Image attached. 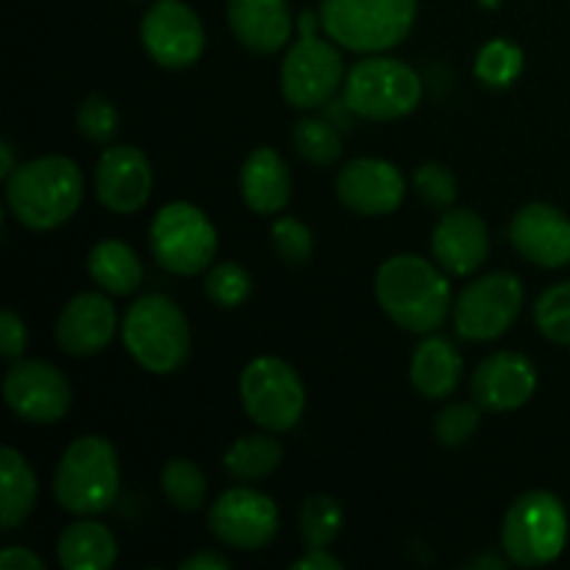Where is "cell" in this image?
<instances>
[{"label": "cell", "instance_id": "1", "mask_svg": "<svg viewBox=\"0 0 570 570\" xmlns=\"http://www.w3.org/2000/svg\"><path fill=\"white\" fill-rule=\"evenodd\" d=\"M83 200V173L67 156H39L6 178V204L17 223L50 232L70 220Z\"/></svg>", "mask_w": 570, "mask_h": 570}, {"label": "cell", "instance_id": "2", "mask_svg": "<svg viewBox=\"0 0 570 570\" xmlns=\"http://www.w3.org/2000/svg\"><path fill=\"white\" fill-rule=\"evenodd\" d=\"M376 301L401 328L432 334L449 317L451 287L429 259L417 254H399L379 267Z\"/></svg>", "mask_w": 570, "mask_h": 570}, {"label": "cell", "instance_id": "3", "mask_svg": "<svg viewBox=\"0 0 570 570\" xmlns=\"http://www.w3.org/2000/svg\"><path fill=\"white\" fill-rule=\"evenodd\" d=\"M417 0H321V26L356 53H382L410 37Z\"/></svg>", "mask_w": 570, "mask_h": 570}, {"label": "cell", "instance_id": "4", "mask_svg": "<svg viewBox=\"0 0 570 570\" xmlns=\"http://www.w3.org/2000/svg\"><path fill=\"white\" fill-rule=\"evenodd\" d=\"M120 490V460L115 445L98 434L67 445L53 476L56 501L72 515H100Z\"/></svg>", "mask_w": 570, "mask_h": 570}, {"label": "cell", "instance_id": "5", "mask_svg": "<svg viewBox=\"0 0 570 570\" xmlns=\"http://www.w3.org/2000/svg\"><path fill=\"white\" fill-rule=\"evenodd\" d=\"M122 343L145 371L167 376L187 362L193 334L187 315L167 295H142L128 306Z\"/></svg>", "mask_w": 570, "mask_h": 570}, {"label": "cell", "instance_id": "6", "mask_svg": "<svg viewBox=\"0 0 570 570\" xmlns=\"http://www.w3.org/2000/svg\"><path fill=\"white\" fill-rule=\"evenodd\" d=\"M345 106L365 120H399L417 109L423 81L410 65L393 56H371L345 76Z\"/></svg>", "mask_w": 570, "mask_h": 570}, {"label": "cell", "instance_id": "7", "mask_svg": "<svg viewBox=\"0 0 570 570\" xmlns=\"http://www.w3.org/2000/svg\"><path fill=\"white\" fill-rule=\"evenodd\" d=\"M510 562L523 568L549 566L568 543V512L549 490H532L507 510L501 529Z\"/></svg>", "mask_w": 570, "mask_h": 570}, {"label": "cell", "instance_id": "8", "mask_svg": "<svg viewBox=\"0 0 570 570\" xmlns=\"http://www.w3.org/2000/svg\"><path fill=\"white\" fill-rule=\"evenodd\" d=\"M150 254L173 276H198L215 262L217 232L198 206L173 200L150 223Z\"/></svg>", "mask_w": 570, "mask_h": 570}, {"label": "cell", "instance_id": "9", "mask_svg": "<svg viewBox=\"0 0 570 570\" xmlns=\"http://www.w3.org/2000/svg\"><path fill=\"white\" fill-rule=\"evenodd\" d=\"M239 399L256 426L267 432H289L306 406L304 382L278 356H256L239 376Z\"/></svg>", "mask_w": 570, "mask_h": 570}, {"label": "cell", "instance_id": "10", "mask_svg": "<svg viewBox=\"0 0 570 570\" xmlns=\"http://www.w3.org/2000/svg\"><path fill=\"white\" fill-rule=\"evenodd\" d=\"M523 306V284L512 273H490L468 284L454 301V326L462 340L490 343L515 323Z\"/></svg>", "mask_w": 570, "mask_h": 570}, {"label": "cell", "instance_id": "11", "mask_svg": "<svg viewBox=\"0 0 570 570\" xmlns=\"http://www.w3.org/2000/svg\"><path fill=\"white\" fill-rule=\"evenodd\" d=\"M345 83V65L332 42L301 37L282 65V95L295 109H317L328 104Z\"/></svg>", "mask_w": 570, "mask_h": 570}, {"label": "cell", "instance_id": "12", "mask_svg": "<svg viewBox=\"0 0 570 570\" xmlns=\"http://www.w3.org/2000/svg\"><path fill=\"white\" fill-rule=\"evenodd\" d=\"M209 529L228 549L259 551L276 540L278 507L259 490L232 488L212 504Z\"/></svg>", "mask_w": 570, "mask_h": 570}, {"label": "cell", "instance_id": "13", "mask_svg": "<svg viewBox=\"0 0 570 570\" xmlns=\"http://www.w3.org/2000/svg\"><path fill=\"white\" fill-rule=\"evenodd\" d=\"M139 37L150 59L170 70L195 65L206 48L204 22L181 0H156L142 17Z\"/></svg>", "mask_w": 570, "mask_h": 570}, {"label": "cell", "instance_id": "14", "mask_svg": "<svg viewBox=\"0 0 570 570\" xmlns=\"http://www.w3.org/2000/svg\"><path fill=\"white\" fill-rule=\"evenodd\" d=\"M3 399L28 423H56L70 410V382L42 360H17L3 379Z\"/></svg>", "mask_w": 570, "mask_h": 570}, {"label": "cell", "instance_id": "15", "mask_svg": "<svg viewBox=\"0 0 570 570\" xmlns=\"http://www.w3.org/2000/svg\"><path fill=\"white\" fill-rule=\"evenodd\" d=\"M154 193V170L148 156L131 145L104 150L95 167V195L115 215H134Z\"/></svg>", "mask_w": 570, "mask_h": 570}, {"label": "cell", "instance_id": "16", "mask_svg": "<svg viewBox=\"0 0 570 570\" xmlns=\"http://www.w3.org/2000/svg\"><path fill=\"white\" fill-rule=\"evenodd\" d=\"M406 184L395 165L373 156L348 161L337 176V198L365 217L390 215L404 204Z\"/></svg>", "mask_w": 570, "mask_h": 570}, {"label": "cell", "instance_id": "17", "mask_svg": "<svg viewBox=\"0 0 570 570\" xmlns=\"http://www.w3.org/2000/svg\"><path fill=\"white\" fill-rule=\"evenodd\" d=\"M473 399L488 412H512L529 404L538 390V371L532 360L518 351H499L473 371Z\"/></svg>", "mask_w": 570, "mask_h": 570}, {"label": "cell", "instance_id": "18", "mask_svg": "<svg viewBox=\"0 0 570 570\" xmlns=\"http://www.w3.org/2000/svg\"><path fill=\"white\" fill-rule=\"evenodd\" d=\"M510 243L527 262L540 267H566L570 262V220L557 206L529 204L512 217Z\"/></svg>", "mask_w": 570, "mask_h": 570}, {"label": "cell", "instance_id": "19", "mask_svg": "<svg viewBox=\"0 0 570 570\" xmlns=\"http://www.w3.org/2000/svg\"><path fill=\"white\" fill-rule=\"evenodd\" d=\"M117 332V312L106 295L81 293L61 309L56 343L70 356L100 354Z\"/></svg>", "mask_w": 570, "mask_h": 570}, {"label": "cell", "instance_id": "20", "mask_svg": "<svg viewBox=\"0 0 570 570\" xmlns=\"http://www.w3.org/2000/svg\"><path fill=\"white\" fill-rule=\"evenodd\" d=\"M432 254L451 276H471L490 254V234L471 209H449L432 234Z\"/></svg>", "mask_w": 570, "mask_h": 570}, {"label": "cell", "instance_id": "21", "mask_svg": "<svg viewBox=\"0 0 570 570\" xmlns=\"http://www.w3.org/2000/svg\"><path fill=\"white\" fill-rule=\"evenodd\" d=\"M228 26L250 53H276L289 42L293 14L287 0H228Z\"/></svg>", "mask_w": 570, "mask_h": 570}, {"label": "cell", "instance_id": "22", "mask_svg": "<svg viewBox=\"0 0 570 570\" xmlns=\"http://www.w3.org/2000/svg\"><path fill=\"white\" fill-rule=\"evenodd\" d=\"M239 193L256 215H278L293 198V176L284 156L273 148H256L243 161Z\"/></svg>", "mask_w": 570, "mask_h": 570}, {"label": "cell", "instance_id": "23", "mask_svg": "<svg viewBox=\"0 0 570 570\" xmlns=\"http://www.w3.org/2000/svg\"><path fill=\"white\" fill-rule=\"evenodd\" d=\"M410 379L426 399H449L462 382V356L445 337H426L412 356Z\"/></svg>", "mask_w": 570, "mask_h": 570}, {"label": "cell", "instance_id": "24", "mask_svg": "<svg viewBox=\"0 0 570 570\" xmlns=\"http://www.w3.org/2000/svg\"><path fill=\"white\" fill-rule=\"evenodd\" d=\"M117 560V540L98 521H78L61 532L59 562L67 570H106Z\"/></svg>", "mask_w": 570, "mask_h": 570}, {"label": "cell", "instance_id": "25", "mask_svg": "<svg viewBox=\"0 0 570 570\" xmlns=\"http://www.w3.org/2000/svg\"><path fill=\"white\" fill-rule=\"evenodd\" d=\"M39 484L26 456L14 449L0 451V523L6 532L20 527L37 504Z\"/></svg>", "mask_w": 570, "mask_h": 570}, {"label": "cell", "instance_id": "26", "mask_svg": "<svg viewBox=\"0 0 570 570\" xmlns=\"http://www.w3.org/2000/svg\"><path fill=\"white\" fill-rule=\"evenodd\" d=\"M87 271L100 289L111 295H131L142 284V262L131 245L120 239H104L87 256Z\"/></svg>", "mask_w": 570, "mask_h": 570}, {"label": "cell", "instance_id": "27", "mask_svg": "<svg viewBox=\"0 0 570 570\" xmlns=\"http://www.w3.org/2000/svg\"><path fill=\"white\" fill-rule=\"evenodd\" d=\"M284 460V449L271 434H248V438L234 440L232 449L223 456V468L228 476L239 482H254V479L271 476Z\"/></svg>", "mask_w": 570, "mask_h": 570}, {"label": "cell", "instance_id": "28", "mask_svg": "<svg viewBox=\"0 0 570 570\" xmlns=\"http://www.w3.org/2000/svg\"><path fill=\"white\" fill-rule=\"evenodd\" d=\"M298 523L306 549H328L343 532V507L332 495H312L301 507Z\"/></svg>", "mask_w": 570, "mask_h": 570}, {"label": "cell", "instance_id": "29", "mask_svg": "<svg viewBox=\"0 0 570 570\" xmlns=\"http://www.w3.org/2000/svg\"><path fill=\"white\" fill-rule=\"evenodd\" d=\"M293 145L301 159L317 167L334 165L343 156V139H340L337 128L326 120H315V117L295 122Z\"/></svg>", "mask_w": 570, "mask_h": 570}, {"label": "cell", "instance_id": "30", "mask_svg": "<svg viewBox=\"0 0 570 570\" xmlns=\"http://www.w3.org/2000/svg\"><path fill=\"white\" fill-rule=\"evenodd\" d=\"M523 72V50L507 39H493L476 56V78L490 89H507Z\"/></svg>", "mask_w": 570, "mask_h": 570}, {"label": "cell", "instance_id": "31", "mask_svg": "<svg viewBox=\"0 0 570 570\" xmlns=\"http://www.w3.org/2000/svg\"><path fill=\"white\" fill-rule=\"evenodd\" d=\"M161 490L173 507L195 512L206 501V476L193 460H170L161 471Z\"/></svg>", "mask_w": 570, "mask_h": 570}, {"label": "cell", "instance_id": "32", "mask_svg": "<svg viewBox=\"0 0 570 570\" xmlns=\"http://www.w3.org/2000/svg\"><path fill=\"white\" fill-rule=\"evenodd\" d=\"M534 323L557 345H570V282L546 289L534 304Z\"/></svg>", "mask_w": 570, "mask_h": 570}, {"label": "cell", "instance_id": "33", "mask_svg": "<svg viewBox=\"0 0 570 570\" xmlns=\"http://www.w3.org/2000/svg\"><path fill=\"white\" fill-rule=\"evenodd\" d=\"M206 295L215 301L223 309H234V306L245 304L254 289V282H250V273L245 271L237 262H220V265L212 267L206 273Z\"/></svg>", "mask_w": 570, "mask_h": 570}, {"label": "cell", "instance_id": "34", "mask_svg": "<svg viewBox=\"0 0 570 570\" xmlns=\"http://www.w3.org/2000/svg\"><path fill=\"white\" fill-rule=\"evenodd\" d=\"M415 193L417 198L426 206L440 212H449L456 200V178L454 173L449 170L440 161H429V165H421L415 170Z\"/></svg>", "mask_w": 570, "mask_h": 570}, {"label": "cell", "instance_id": "35", "mask_svg": "<svg viewBox=\"0 0 570 570\" xmlns=\"http://www.w3.org/2000/svg\"><path fill=\"white\" fill-rule=\"evenodd\" d=\"M482 415H479V406L473 404H451L434 417V438L438 443L456 449V445H465L468 440L476 434Z\"/></svg>", "mask_w": 570, "mask_h": 570}, {"label": "cell", "instance_id": "36", "mask_svg": "<svg viewBox=\"0 0 570 570\" xmlns=\"http://www.w3.org/2000/svg\"><path fill=\"white\" fill-rule=\"evenodd\" d=\"M273 250L278 254V259L287 262V265H304L312 256V248H315V239H312V232L295 217H278L273 223Z\"/></svg>", "mask_w": 570, "mask_h": 570}, {"label": "cell", "instance_id": "37", "mask_svg": "<svg viewBox=\"0 0 570 570\" xmlns=\"http://www.w3.org/2000/svg\"><path fill=\"white\" fill-rule=\"evenodd\" d=\"M78 131L98 145L109 142L117 134V109L100 95H89L78 109Z\"/></svg>", "mask_w": 570, "mask_h": 570}, {"label": "cell", "instance_id": "38", "mask_svg": "<svg viewBox=\"0 0 570 570\" xmlns=\"http://www.w3.org/2000/svg\"><path fill=\"white\" fill-rule=\"evenodd\" d=\"M28 345V332L26 323L14 315V312L6 309L0 315V356L9 362H17L22 356Z\"/></svg>", "mask_w": 570, "mask_h": 570}, {"label": "cell", "instance_id": "39", "mask_svg": "<svg viewBox=\"0 0 570 570\" xmlns=\"http://www.w3.org/2000/svg\"><path fill=\"white\" fill-rule=\"evenodd\" d=\"M0 568L3 570H42L45 562L39 560L33 551L22 549V546H11L0 554Z\"/></svg>", "mask_w": 570, "mask_h": 570}, {"label": "cell", "instance_id": "40", "mask_svg": "<svg viewBox=\"0 0 570 570\" xmlns=\"http://www.w3.org/2000/svg\"><path fill=\"white\" fill-rule=\"evenodd\" d=\"M295 570H340L343 568V562L337 560L334 554H328L326 549H309L306 551V557H301V560L293 562Z\"/></svg>", "mask_w": 570, "mask_h": 570}, {"label": "cell", "instance_id": "41", "mask_svg": "<svg viewBox=\"0 0 570 570\" xmlns=\"http://www.w3.org/2000/svg\"><path fill=\"white\" fill-rule=\"evenodd\" d=\"M232 568V562L226 560L217 551H200V554H193L189 560H184L181 570H226Z\"/></svg>", "mask_w": 570, "mask_h": 570}, {"label": "cell", "instance_id": "42", "mask_svg": "<svg viewBox=\"0 0 570 570\" xmlns=\"http://www.w3.org/2000/svg\"><path fill=\"white\" fill-rule=\"evenodd\" d=\"M17 156H14V145L3 142L0 145V178H9L11 173L17 170Z\"/></svg>", "mask_w": 570, "mask_h": 570}, {"label": "cell", "instance_id": "43", "mask_svg": "<svg viewBox=\"0 0 570 570\" xmlns=\"http://www.w3.org/2000/svg\"><path fill=\"white\" fill-rule=\"evenodd\" d=\"M321 17V14H317ZM317 17L312 14V11H304L298 20V28H301V37H315V28H317Z\"/></svg>", "mask_w": 570, "mask_h": 570}, {"label": "cell", "instance_id": "44", "mask_svg": "<svg viewBox=\"0 0 570 570\" xmlns=\"http://www.w3.org/2000/svg\"><path fill=\"white\" fill-rule=\"evenodd\" d=\"M507 562L504 560H495V557H482V560L473 562L471 568H504Z\"/></svg>", "mask_w": 570, "mask_h": 570}, {"label": "cell", "instance_id": "45", "mask_svg": "<svg viewBox=\"0 0 570 570\" xmlns=\"http://www.w3.org/2000/svg\"><path fill=\"white\" fill-rule=\"evenodd\" d=\"M479 3H482L484 9H499V0H479Z\"/></svg>", "mask_w": 570, "mask_h": 570}]
</instances>
